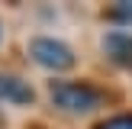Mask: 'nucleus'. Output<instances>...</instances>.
<instances>
[{
	"instance_id": "obj_3",
	"label": "nucleus",
	"mask_w": 132,
	"mask_h": 129,
	"mask_svg": "<svg viewBox=\"0 0 132 129\" xmlns=\"http://www.w3.org/2000/svg\"><path fill=\"white\" fill-rule=\"evenodd\" d=\"M103 49H106V55L113 58L116 64L132 68V36H129V32H122V29L106 32V39H103Z\"/></svg>"
},
{
	"instance_id": "obj_4",
	"label": "nucleus",
	"mask_w": 132,
	"mask_h": 129,
	"mask_svg": "<svg viewBox=\"0 0 132 129\" xmlns=\"http://www.w3.org/2000/svg\"><path fill=\"white\" fill-rule=\"evenodd\" d=\"M0 100L10 103H32V87L13 74H0Z\"/></svg>"
},
{
	"instance_id": "obj_5",
	"label": "nucleus",
	"mask_w": 132,
	"mask_h": 129,
	"mask_svg": "<svg viewBox=\"0 0 132 129\" xmlns=\"http://www.w3.org/2000/svg\"><path fill=\"white\" fill-rule=\"evenodd\" d=\"M106 19L122 23V26H132V3H116L113 10H106Z\"/></svg>"
},
{
	"instance_id": "obj_2",
	"label": "nucleus",
	"mask_w": 132,
	"mask_h": 129,
	"mask_svg": "<svg viewBox=\"0 0 132 129\" xmlns=\"http://www.w3.org/2000/svg\"><path fill=\"white\" fill-rule=\"evenodd\" d=\"M29 55L36 58V64H42V68H48V71L74 68V52H71V45L58 42V39H48V36L32 39L29 42Z\"/></svg>"
},
{
	"instance_id": "obj_6",
	"label": "nucleus",
	"mask_w": 132,
	"mask_h": 129,
	"mask_svg": "<svg viewBox=\"0 0 132 129\" xmlns=\"http://www.w3.org/2000/svg\"><path fill=\"white\" fill-rule=\"evenodd\" d=\"M97 129H132V116H129V113H122V116H113V119L100 123Z\"/></svg>"
},
{
	"instance_id": "obj_1",
	"label": "nucleus",
	"mask_w": 132,
	"mask_h": 129,
	"mask_svg": "<svg viewBox=\"0 0 132 129\" xmlns=\"http://www.w3.org/2000/svg\"><path fill=\"white\" fill-rule=\"evenodd\" d=\"M48 97L55 107L68 110V113H90L103 103L100 90H94L90 84H77V81H52Z\"/></svg>"
}]
</instances>
